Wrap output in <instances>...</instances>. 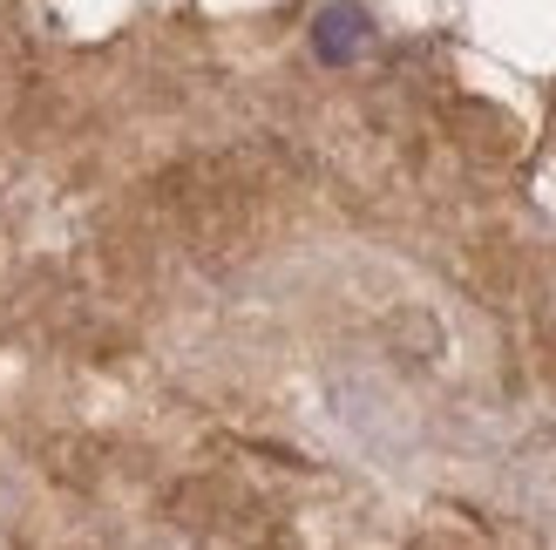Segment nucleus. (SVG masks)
<instances>
[{
	"mask_svg": "<svg viewBox=\"0 0 556 550\" xmlns=\"http://www.w3.org/2000/svg\"><path fill=\"white\" fill-rule=\"evenodd\" d=\"M313 41H319L326 62H346V54H359L374 35H367V14H359V8H332V14H319V35Z\"/></svg>",
	"mask_w": 556,
	"mask_h": 550,
	"instance_id": "1",
	"label": "nucleus"
}]
</instances>
